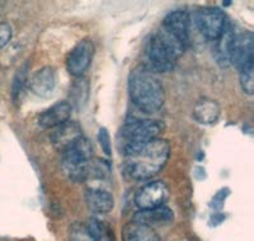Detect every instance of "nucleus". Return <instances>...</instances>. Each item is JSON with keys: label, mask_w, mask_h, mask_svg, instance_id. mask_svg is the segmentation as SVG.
I'll list each match as a JSON object with an SVG mask.
<instances>
[{"label": "nucleus", "mask_w": 254, "mask_h": 241, "mask_svg": "<svg viewBox=\"0 0 254 241\" xmlns=\"http://www.w3.org/2000/svg\"><path fill=\"white\" fill-rule=\"evenodd\" d=\"M83 137V131L81 127L75 122H65L61 126L54 128L51 133V142L52 145L60 151L66 150L67 147L75 144L79 138Z\"/></svg>", "instance_id": "nucleus-10"}, {"label": "nucleus", "mask_w": 254, "mask_h": 241, "mask_svg": "<svg viewBox=\"0 0 254 241\" xmlns=\"http://www.w3.org/2000/svg\"><path fill=\"white\" fill-rule=\"evenodd\" d=\"M87 227L94 241H116L112 227L107 222L98 218H90Z\"/></svg>", "instance_id": "nucleus-19"}, {"label": "nucleus", "mask_w": 254, "mask_h": 241, "mask_svg": "<svg viewBox=\"0 0 254 241\" xmlns=\"http://www.w3.org/2000/svg\"><path fill=\"white\" fill-rule=\"evenodd\" d=\"M69 241H94L87 225L72 224L69 227Z\"/></svg>", "instance_id": "nucleus-20"}, {"label": "nucleus", "mask_w": 254, "mask_h": 241, "mask_svg": "<svg viewBox=\"0 0 254 241\" xmlns=\"http://www.w3.org/2000/svg\"><path fill=\"white\" fill-rule=\"evenodd\" d=\"M128 93L132 103L145 113L158 112L165 101L162 83L144 67L133 70L130 74Z\"/></svg>", "instance_id": "nucleus-3"}, {"label": "nucleus", "mask_w": 254, "mask_h": 241, "mask_svg": "<svg viewBox=\"0 0 254 241\" xmlns=\"http://www.w3.org/2000/svg\"><path fill=\"white\" fill-rule=\"evenodd\" d=\"M253 33L246 32L237 35L233 42L230 54V63L234 65L238 71L253 67Z\"/></svg>", "instance_id": "nucleus-8"}, {"label": "nucleus", "mask_w": 254, "mask_h": 241, "mask_svg": "<svg viewBox=\"0 0 254 241\" xmlns=\"http://www.w3.org/2000/svg\"><path fill=\"white\" fill-rule=\"evenodd\" d=\"M160 28L171 33L179 41L188 45V32H190V17L185 10H174L163 20Z\"/></svg>", "instance_id": "nucleus-12"}, {"label": "nucleus", "mask_w": 254, "mask_h": 241, "mask_svg": "<svg viewBox=\"0 0 254 241\" xmlns=\"http://www.w3.org/2000/svg\"><path fill=\"white\" fill-rule=\"evenodd\" d=\"M169 190L163 181H151L140 188L135 194V203L140 210H153L165 206Z\"/></svg>", "instance_id": "nucleus-9"}, {"label": "nucleus", "mask_w": 254, "mask_h": 241, "mask_svg": "<svg viewBox=\"0 0 254 241\" xmlns=\"http://www.w3.org/2000/svg\"><path fill=\"white\" fill-rule=\"evenodd\" d=\"M122 240L124 241H160L158 234L153 227L146 225L130 222L122 230Z\"/></svg>", "instance_id": "nucleus-17"}, {"label": "nucleus", "mask_w": 254, "mask_h": 241, "mask_svg": "<svg viewBox=\"0 0 254 241\" xmlns=\"http://www.w3.org/2000/svg\"><path fill=\"white\" fill-rule=\"evenodd\" d=\"M187 45L163 28L149 37L144 49V69L149 72H169L176 67Z\"/></svg>", "instance_id": "nucleus-2"}, {"label": "nucleus", "mask_w": 254, "mask_h": 241, "mask_svg": "<svg viewBox=\"0 0 254 241\" xmlns=\"http://www.w3.org/2000/svg\"><path fill=\"white\" fill-rule=\"evenodd\" d=\"M253 75V67H249V69L240 71V86H242L243 92L247 93L248 95H252L254 92Z\"/></svg>", "instance_id": "nucleus-21"}, {"label": "nucleus", "mask_w": 254, "mask_h": 241, "mask_svg": "<svg viewBox=\"0 0 254 241\" xmlns=\"http://www.w3.org/2000/svg\"><path fill=\"white\" fill-rule=\"evenodd\" d=\"M211 218H215V224H214V226H215V225H217V224H221L225 217H224L222 215H215V216H212Z\"/></svg>", "instance_id": "nucleus-26"}, {"label": "nucleus", "mask_w": 254, "mask_h": 241, "mask_svg": "<svg viewBox=\"0 0 254 241\" xmlns=\"http://www.w3.org/2000/svg\"><path fill=\"white\" fill-rule=\"evenodd\" d=\"M98 141L99 144H101L102 149H103L104 154L107 156L112 155V144H111V137L108 131L104 127L99 128L98 131Z\"/></svg>", "instance_id": "nucleus-23"}, {"label": "nucleus", "mask_w": 254, "mask_h": 241, "mask_svg": "<svg viewBox=\"0 0 254 241\" xmlns=\"http://www.w3.org/2000/svg\"><path fill=\"white\" fill-rule=\"evenodd\" d=\"M93 159V145L83 136L75 144L63 151L61 168L70 181H84L89 175V165Z\"/></svg>", "instance_id": "nucleus-4"}, {"label": "nucleus", "mask_w": 254, "mask_h": 241, "mask_svg": "<svg viewBox=\"0 0 254 241\" xmlns=\"http://www.w3.org/2000/svg\"><path fill=\"white\" fill-rule=\"evenodd\" d=\"M85 202L88 208L98 215L111 212L115 206L112 193L103 188H89L85 192Z\"/></svg>", "instance_id": "nucleus-14"}, {"label": "nucleus", "mask_w": 254, "mask_h": 241, "mask_svg": "<svg viewBox=\"0 0 254 241\" xmlns=\"http://www.w3.org/2000/svg\"><path fill=\"white\" fill-rule=\"evenodd\" d=\"M71 115V104L69 102H59L50 107L47 111L41 113L38 117V124L42 128H56L67 122Z\"/></svg>", "instance_id": "nucleus-13"}, {"label": "nucleus", "mask_w": 254, "mask_h": 241, "mask_svg": "<svg viewBox=\"0 0 254 241\" xmlns=\"http://www.w3.org/2000/svg\"><path fill=\"white\" fill-rule=\"evenodd\" d=\"M192 115L198 123L211 124L216 122L219 118L220 106L216 101L211 99V98H199L197 103L194 104Z\"/></svg>", "instance_id": "nucleus-16"}, {"label": "nucleus", "mask_w": 254, "mask_h": 241, "mask_svg": "<svg viewBox=\"0 0 254 241\" xmlns=\"http://www.w3.org/2000/svg\"><path fill=\"white\" fill-rule=\"evenodd\" d=\"M235 32L226 26L225 31L220 36L217 40V46H216V58L217 61L221 63L222 66H228L230 65V54H231V47H233V42L235 38Z\"/></svg>", "instance_id": "nucleus-18"}, {"label": "nucleus", "mask_w": 254, "mask_h": 241, "mask_svg": "<svg viewBox=\"0 0 254 241\" xmlns=\"http://www.w3.org/2000/svg\"><path fill=\"white\" fill-rule=\"evenodd\" d=\"M94 56V45L90 40H83L76 43L69 52L66 59L67 71L76 78H81L87 71Z\"/></svg>", "instance_id": "nucleus-7"}, {"label": "nucleus", "mask_w": 254, "mask_h": 241, "mask_svg": "<svg viewBox=\"0 0 254 241\" xmlns=\"http://www.w3.org/2000/svg\"><path fill=\"white\" fill-rule=\"evenodd\" d=\"M169 155V142L164 138H154L125 156V169L135 181H146L165 167Z\"/></svg>", "instance_id": "nucleus-1"}, {"label": "nucleus", "mask_w": 254, "mask_h": 241, "mask_svg": "<svg viewBox=\"0 0 254 241\" xmlns=\"http://www.w3.org/2000/svg\"><path fill=\"white\" fill-rule=\"evenodd\" d=\"M56 86V71L52 66H45L31 76L29 89L41 98L51 95Z\"/></svg>", "instance_id": "nucleus-11"}, {"label": "nucleus", "mask_w": 254, "mask_h": 241, "mask_svg": "<svg viewBox=\"0 0 254 241\" xmlns=\"http://www.w3.org/2000/svg\"><path fill=\"white\" fill-rule=\"evenodd\" d=\"M72 90L74 92H78L76 94H72V101L75 102L78 106H80L81 99L83 101H87L88 97V81L85 79H83L81 76L78 81H75V84L72 85Z\"/></svg>", "instance_id": "nucleus-22"}, {"label": "nucleus", "mask_w": 254, "mask_h": 241, "mask_svg": "<svg viewBox=\"0 0 254 241\" xmlns=\"http://www.w3.org/2000/svg\"><path fill=\"white\" fill-rule=\"evenodd\" d=\"M160 123L153 120H135L125 124L117 135V145L124 156L128 155L160 132Z\"/></svg>", "instance_id": "nucleus-5"}, {"label": "nucleus", "mask_w": 254, "mask_h": 241, "mask_svg": "<svg viewBox=\"0 0 254 241\" xmlns=\"http://www.w3.org/2000/svg\"><path fill=\"white\" fill-rule=\"evenodd\" d=\"M12 27L8 23H0V49L8 45V42L12 40Z\"/></svg>", "instance_id": "nucleus-24"}, {"label": "nucleus", "mask_w": 254, "mask_h": 241, "mask_svg": "<svg viewBox=\"0 0 254 241\" xmlns=\"http://www.w3.org/2000/svg\"><path fill=\"white\" fill-rule=\"evenodd\" d=\"M196 26L206 40L217 41L228 26L226 15L219 8L199 9L196 14Z\"/></svg>", "instance_id": "nucleus-6"}, {"label": "nucleus", "mask_w": 254, "mask_h": 241, "mask_svg": "<svg viewBox=\"0 0 254 241\" xmlns=\"http://www.w3.org/2000/svg\"><path fill=\"white\" fill-rule=\"evenodd\" d=\"M229 193H230V190H229L228 188H222L220 192L216 193V195H215L214 198H212L211 206H214L216 210H220L222 207V204H224V202H225V198L229 195Z\"/></svg>", "instance_id": "nucleus-25"}, {"label": "nucleus", "mask_w": 254, "mask_h": 241, "mask_svg": "<svg viewBox=\"0 0 254 241\" xmlns=\"http://www.w3.org/2000/svg\"><path fill=\"white\" fill-rule=\"evenodd\" d=\"M174 220L173 211L167 206H160L153 210H140L133 215V222L153 227L155 225L171 224Z\"/></svg>", "instance_id": "nucleus-15"}]
</instances>
